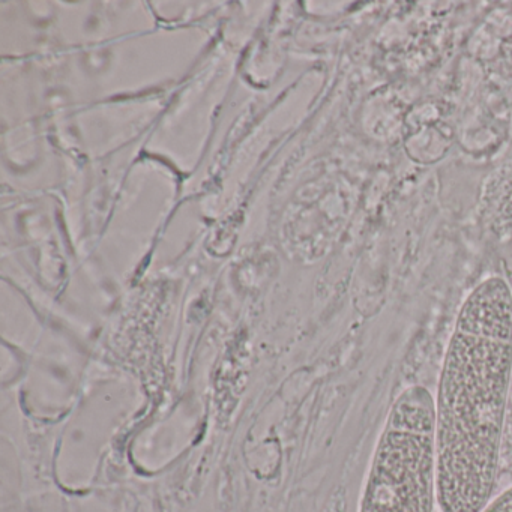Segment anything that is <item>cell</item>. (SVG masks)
I'll return each instance as SVG.
<instances>
[{
    "label": "cell",
    "mask_w": 512,
    "mask_h": 512,
    "mask_svg": "<svg viewBox=\"0 0 512 512\" xmlns=\"http://www.w3.org/2000/svg\"><path fill=\"white\" fill-rule=\"evenodd\" d=\"M325 512H347V500L346 493L344 490H337L334 496L329 500L328 506H326Z\"/></svg>",
    "instance_id": "4"
},
{
    "label": "cell",
    "mask_w": 512,
    "mask_h": 512,
    "mask_svg": "<svg viewBox=\"0 0 512 512\" xmlns=\"http://www.w3.org/2000/svg\"><path fill=\"white\" fill-rule=\"evenodd\" d=\"M512 377V290L481 281L458 311L434 400L437 505L479 512L491 500Z\"/></svg>",
    "instance_id": "1"
},
{
    "label": "cell",
    "mask_w": 512,
    "mask_h": 512,
    "mask_svg": "<svg viewBox=\"0 0 512 512\" xmlns=\"http://www.w3.org/2000/svg\"><path fill=\"white\" fill-rule=\"evenodd\" d=\"M479 512H512V487L490 500Z\"/></svg>",
    "instance_id": "3"
},
{
    "label": "cell",
    "mask_w": 512,
    "mask_h": 512,
    "mask_svg": "<svg viewBox=\"0 0 512 512\" xmlns=\"http://www.w3.org/2000/svg\"><path fill=\"white\" fill-rule=\"evenodd\" d=\"M436 502L434 398L413 385L389 409L358 512H434Z\"/></svg>",
    "instance_id": "2"
}]
</instances>
